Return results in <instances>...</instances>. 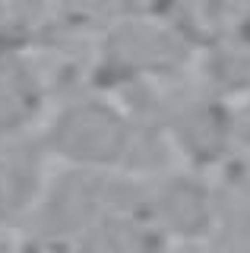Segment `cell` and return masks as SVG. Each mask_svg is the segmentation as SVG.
I'll use <instances>...</instances> for the list:
<instances>
[{
	"label": "cell",
	"instance_id": "6da1fadb",
	"mask_svg": "<svg viewBox=\"0 0 250 253\" xmlns=\"http://www.w3.org/2000/svg\"><path fill=\"white\" fill-rule=\"evenodd\" d=\"M44 146L80 171L114 168L133 149V124L101 101H76L51 121Z\"/></svg>",
	"mask_w": 250,
	"mask_h": 253
},
{
	"label": "cell",
	"instance_id": "7a4b0ae2",
	"mask_svg": "<svg viewBox=\"0 0 250 253\" xmlns=\"http://www.w3.org/2000/svg\"><path fill=\"white\" fill-rule=\"evenodd\" d=\"M42 193V165L35 152H22L13 139L0 142V228L16 221L22 212H32Z\"/></svg>",
	"mask_w": 250,
	"mask_h": 253
},
{
	"label": "cell",
	"instance_id": "3957f363",
	"mask_svg": "<svg viewBox=\"0 0 250 253\" xmlns=\"http://www.w3.org/2000/svg\"><path fill=\"white\" fill-rule=\"evenodd\" d=\"M42 85L19 57L0 51V142L13 139L35 117Z\"/></svg>",
	"mask_w": 250,
	"mask_h": 253
}]
</instances>
